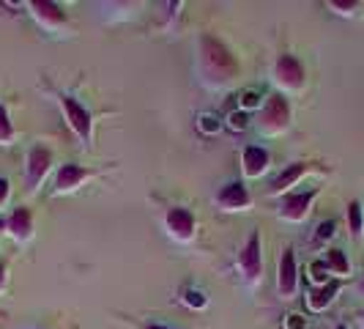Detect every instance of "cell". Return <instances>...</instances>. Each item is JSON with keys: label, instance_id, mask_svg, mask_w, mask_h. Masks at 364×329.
I'll return each instance as SVG.
<instances>
[{"label": "cell", "instance_id": "6da1fadb", "mask_svg": "<svg viewBox=\"0 0 364 329\" xmlns=\"http://www.w3.org/2000/svg\"><path fill=\"white\" fill-rule=\"evenodd\" d=\"M198 69H200L203 85L208 88H228L238 77V61L233 53L211 33H203L198 41Z\"/></svg>", "mask_w": 364, "mask_h": 329}, {"label": "cell", "instance_id": "7a4b0ae2", "mask_svg": "<svg viewBox=\"0 0 364 329\" xmlns=\"http://www.w3.org/2000/svg\"><path fill=\"white\" fill-rule=\"evenodd\" d=\"M291 118L293 113L285 93H272L266 99V105L260 108V113H257V129L263 135H282V132L291 129Z\"/></svg>", "mask_w": 364, "mask_h": 329}, {"label": "cell", "instance_id": "3957f363", "mask_svg": "<svg viewBox=\"0 0 364 329\" xmlns=\"http://www.w3.org/2000/svg\"><path fill=\"white\" fill-rule=\"evenodd\" d=\"M272 80L277 88H282V91L288 93H299L304 88V83H307V72H304V66H301V61L296 55L282 53L274 61Z\"/></svg>", "mask_w": 364, "mask_h": 329}, {"label": "cell", "instance_id": "277c9868", "mask_svg": "<svg viewBox=\"0 0 364 329\" xmlns=\"http://www.w3.org/2000/svg\"><path fill=\"white\" fill-rule=\"evenodd\" d=\"M238 272L241 277L250 283V286H255L257 280L263 277V258H260V231H252L247 241H244V247H241V253H238V261H236Z\"/></svg>", "mask_w": 364, "mask_h": 329}, {"label": "cell", "instance_id": "5b68a950", "mask_svg": "<svg viewBox=\"0 0 364 329\" xmlns=\"http://www.w3.org/2000/svg\"><path fill=\"white\" fill-rule=\"evenodd\" d=\"M60 108H63V113H66V121H69V127H72V132L80 137V143H91V127H93V118L91 113L82 108L74 96H69V93H60Z\"/></svg>", "mask_w": 364, "mask_h": 329}, {"label": "cell", "instance_id": "8992f818", "mask_svg": "<svg viewBox=\"0 0 364 329\" xmlns=\"http://www.w3.org/2000/svg\"><path fill=\"white\" fill-rule=\"evenodd\" d=\"M315 198H318V189L288 192V195H282L277 214H279L282 219H288V222H304V219H307V214H310L312 201H315Z\"/></svg>", "mask_w": 364, "mask_h": 329}, {"label": "cell", "instance_id": "52a82bcc", "mask_svg": "<svg viewBox=\"0 0 364 329\" xmlns=\"http://www.w3.org/2000/svg\"><path fill=\"white\" fill-rule=\"evenodd\" d=\"M53 167V151L44 146H33L28 151V167H25V182H28V192H36L38 184L47 179Z\"/></svg>", "mask_w": 364, "mask_h": 329}, {"label": "cell", "instance_id": "ba28073f", "mask_svg": "<svg viewBox=\"0 0 364 329\" xmlns=\"http://www.w3.org/2000/svg\"><path fill=\"white\" fill-rule=\"evenodd\" d=\"M195 214L189 212V209H183V206H173V209H167V214H164V228H167V234L173 239H178V241H189V239L195 236Z\"/></svg>", "mask_w": 364, "mask_h": 329}, {"label": "cell", "instance_id": "9c48e42d", "mask_svg": "<svg viewBox=\"0 0 364 329\" xmlns=\"http://www.w3.org/2000/svg\"><path fill=\"white\" fill-rule=\"evenodd\" d=\"M299 288V269H296V253L293 247H285L279 256V272H277V291L282 299H291Z\"/></svg>", "mask_w": 364, "mask_h": 329}, {"label": "cell", "instance_id": "30bf717a", "mask_svg": "<svg viewBox=\"0 0 364 329\" xmlns=\"http://www.w3.org/2000/svg\"><path fill=\"white\" fill-rule=\"evenodd\" d=\"M31 9H33V17L41 28H47V31H60V28H66V11L58 6V3H50V0H33L31 3Z\"/></svg>", "mask_w": 364, "mask_h": 329}, {"label": "cell", "instance_id": "8fae6325", "mask_svg": "<svg viewBox=\"0 0 364 329\" xmlns=\"http://www.w3.org/2000/svg\"><path fill=\"white\" fill-rule=\"evenodd\" d=\"M6 231H9V236L19 241V244H25V241H31L33 239V214H31V209L28 206H17L9 219H6Z\"/></svg>", "mask_w": 364, "mask_h": 329}, {"label": "cell", "instance_id": "7c38bea8", "mask_svg": "<svg viewBox=\"0 0 364 329\" xmlns=\"http://www.w3.org/2000/svg\"><path fill=\"white\" fill-rule=\"evenodd\" d=\"M93 173L88 167L77 162H66L58 167V176H55V192H74L82 182H88Z\"/></svg>", "mask_w": 364, "mask_h": 329}, {"label": "cell", "instance_id": "4fadbf2b", "mask_svg": "<svg viewBox=\"0 0 364 329\" xmlns=\"http://www.w3.org/2000/svg\"><path fill=\"white\" fill-rule=\"evenodd\" d=\"M310 167H312V162H293V164H288L277 179L272 182V187H269V195H288L291 192V187H296V184L301 182L307 173H310Z\"/></svg>", "mask_w": 364, "mask_h": 329}, {"label": "cell", "instance_id": "5bb4252c", "mask_svg": "<svg viewBox=\"0 0 364 329\" xmlns=\"http://www.w3.org/2000/svg\"><path fill=\"white\" fill-rule=\"evenodd\" d=\"M217 203L228 212H238V209H247L252 203V198H250L247 187L241 182H230L217 192Z\"/></svg>", "mask_w": 364, "mask_h": 329}, {"label": "cell", "instance_id": "9a60e30c", "mask_svg": "<svg viewBox=\"0 0 364 329\" xmlns=\"http://www.w3.org/2000/svg\"><path fill=\"white\" fill-rule=\"evenodd\" d=\"M269 162H272V154L263 146H247L244 154H241V164H244V176L250 179H257L269 170Z\"/></svg>", "mask_w": 364, "mask_h": 329}, {"label": "cell", "instance_id": "2e32d148", "mask_svg": "<svg viewBox=\"0 0 364 329\" xmlns=\"http://www.w3.org/2000/svg\"><path fill=\"white\" fill-rule=\"evenodd\" d=\"M340 288H343V283H340V280H328L326 286H315V288L310 291V296H307V308H310L312 313L326 310L328 305L337 299Z\"/></svg>", "mask_w": 364, "mask_h": 329}, {"label": "cell", "instance_id": "e0dca14e", "mask_svg": "<svg viewBox=\"0 0 364 329\" xmlns=\"http://www.w3.org/2000/svg\"><path fill=\"white\" fill-rule=\"evenodd\" d=\"M323 263H326L328 274H337V280L350 274V261H348L346 253L337 250V247H328L326 256H323Z\"/></svg>", "mask_w": 364, "mask_h": 329}, {"label": "cell", "instance_id": "ac0fdd59", "mask_svg": "<svg viewBox=\"0 0 364 329\" xmlns=\"http://www.w3.org/2000/svg\"><path fill=\"white\" fill-rule=\"evenodd\" d=\"M348 231L353 239H362L364 231V217H362V203L350 201L348 203Z\"/></svg>", "mask_w": 364, "mask_h": 329}, {"label": "cell", "instance_id": "d6986e66", "mask_svg": "<svg viewBox=\"0 0 364 329\" xmlns=\"http://www.w3.org/2000/svg\"><path fill=\"white\" fill-rule=\"evenodd\" d=\"M326 6L331 9V11H337L340 17H353V14L359 11L362 3H359V0H328Z\"/></svg>", "mask_w": 364, "mask_h": 329}, {"label": "cell", "instance_id": "ffe728a7", "mask_svg": "<svg viewBox=\"0 0 364 329\" xmlns=\"http://www.w3.org/2000/svg\"><path fill=\"white\" fill-rule=\"evenodd\" d=\"M183 305H186V308H192V310H203V308L208 305V299H205V293L203 291L186 288V291H183Z\"/></svg>", "mask_w": 364, "mask_h": 329}, {"label": "cell", "instance_id": "44dd1931", "mask_svg": "<svg viewBox=\"0 0 364 329\" xmlns=\"http://www.w3.org/2000/svg\"><path fill=\"white\" fill-rule=\"evenodd\" d=\"M14 140V127L9 118V110L0 105V143H11Z\"/></svg>", "mask_w": 364, "mask_h": 329}, {"label": "cell", "instance_id": "7402d4cb", "mask_svg": "<svg viewBox=\"0 0 364 329\" xmlns=\"http://www.w3.org/2000/svg\"><path fill=\"white\" fill-rule=\"evenodd\" d=\"M310 277H312V283H315V286H326L328 280H331V277H328L326 263H323V258H321V261H312L310 263Z\"/></svg>", "mask_w": 364, "mask_h": 329}, {"label": "cell", "instance_id": "603a6c76", "mask_svg": "<svg viewBox=\"0 0 364 329\" xmlns=\"http://www.w3.org/2000/svg\"><path fill=\"white\" fill-rule=\"evenodd\" d=\"M334 234H337V222L334 219H323L318 225V231H315V244H323L328 239H334Z\"/></svg>", "mask_w": 364, "mask_h": 329}, {"label": "cell", "instance_id": "cb8c5ba5", "mask_svg": "<svg viewBox=\"0 0 364 329\" xmlns=\"http://www.w3.org/2000/svg\"><path fill=\"white\" fill-rule=\"evenodd\" d=\"M230 127H233V129H247V127H250L247 113H233V115H230Z\"/></svg>", "mask_w": 364, "mask_h": 329}, {"label": "cell", "instance_id": "d4e9b609", "mask_svg": "<svg viewBox=\"0 0 364 329\" xmlns=\"http://www.w3.org/2000/svg\"><path fill=\"white\" fill-rule=\"evenodd\" d=\"M241 105H244V108H260V96H257L255 91H247L244 99H241Z\"/></svg>", "mask_w": 364, "mask_h": 329}, {"label": "cell", "instance_id": "484cf974", "mask_svg": "<svg viewBox=\"0 0 364 329\" xmlns=\"http://www.w3.org/2000/svg\"><path fill=\"white\" fill-rule=\"evenodd\" d=\"M9 192H11V184H9V179H6V176H0V206H6V201H9Z\"/></svg>", "mask_w": 364, "mask_h": 329}, {"label": "cell", "instance_id": "4316f807", "mask_svg": "<svg viewBox=\"0 0 364 329\" xmlns=\"http://www.w3.org/2000/svg\"><path fill=\"white\" fill-rule=\"evenodd\" d=\"M288 329H307V321L301 315H288Z\"/></svg>", "mask_w": 364, "mask_h": 329}, {"label": "cell", "instance_id": "83f0119b", "mask_svg": "<svg viewBox=\"0 0 364 329\" xmlns=\"http://www.w3.org/2000/svg\"><path fill=\"white\" fill-rule=\"evenodd\" d=\"M203 129H205V132H214V129H219V124H214L211 115H205V118H203Z\"/></svg>", "mask_w": 364, "mask_h": 329}, {"label": "cell", "instance_id": "f1b7e54d", "mask_svg": "<svg viewBox=\"0 0 364 329\" xmlns=\"http://www.w3.org/2000/svg\"><path fill=\"white\" fill-rule=\"evenodd\" d=\"M6 280H9V274H6V263L0 261V291L6 288Z\"/></svg>", "mask_w": 364, "mask_h": 329}, {"label": "cell", "instance_id": "f546056e", "mask_svg": "<svg viewBox=\"0 0 364 329\" xmlns=\"http://www.w3.org/2000/svg\"><path fill=\"white\" fill-rule=\"evenodd\" d=\"M143 329H173V327H162V324H143Z\"/></svg>", "mask_w": 364, "mask_h": 329}, {"label": "cell", "instance_id": "4dcf8cb0", "mask_svg": "<svg viewBox=\"0 0 364 329\" xmlns=\"http://www.w3.org/2000/svg\"><path fill=\"white\" fill-rule=\"evenodd\" d=\"M359 293H362V299H364V277L359 280Z\"/></svg>", "mask_w": 364, "mask_h": 329}, {"label": "cell", "instance_id": "1f68e13d", "mask_svg": "<svg viewBox=\"0 0 364 329\" xmlns=\"http://www.w3.org/2000/svg\"><path fill=\"white\" fill-rule=\"evenodd\" d=\"M0 231H6V219H0Z\"/></svg>", "mask_w": 364, "mask_h": 329}, {"label": "cell", "instance_id": "d6a6232c", "mask_svg": "<svg viewBox=\"0 0 364 329\" xmlns=\"http://www.w3.org/2000/svg\"><path fill=\"white\" fill-rule=\"evenodd\" d=\"M362 329H364V313H362Z\"/></svg>", "mask_w": 364, "mask_h": 329}, {"label": "cell", "instance_id": "836d02e7", "mask_svg": "<svg viewBox=\"0 0 364 329\" xmlns=\"http://www.w3.org/2000/svg\"><path fill=\"white\" fill-rule=\"evenodd\" d=\"M337 329H346V324H340V327H337Z\"/></svg>", "mask_w": 364, "mask_h": 329}, {"label": "cell", "instance_id": "e575fe53", "mask_svg": "<svg viewBox=\"0 0 364 329\" xmlns=\"http://www.w3.org/2000/svg\"><path fill=\"white\" fill-rule=\"evenodd\" d=\"M38 329H41V327H38Z\"/></svg>", "mask_w": 364, "mask_h": 329}]
</instances>
